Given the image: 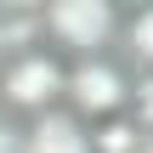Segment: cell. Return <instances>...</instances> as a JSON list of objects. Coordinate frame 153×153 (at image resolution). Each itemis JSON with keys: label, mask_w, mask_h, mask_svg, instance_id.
Here are the masks:
<instances>
[{"label": "cell", "mask_w": 153, "mask_h": 153, "mask_svg": "<svg viewBox=\"0 0 153 153\" xmlns=\"http://www.w3.org/2000/svg\"><path fill=\"white\" fill-rule=\"evenodd\" d=\"M23 153H91V125H79L68 108H45L23 125Z\"/></svg>", "instance_id": "cell-4"}, {"label": "cell", "mask_w": 153, "mask_h": 153, "mask_svg": "<svg viewBox=\"0 0 153 153\" xmlns=\"http://www.w3.org/2000/svg\"><path fill=\"white\" fill-rule=\"evenodd\" d=\"M119 6H108V0H51V6H40V40H45V51H68L74 62H85V57H102L114 40H119Z\"/></svg>", "instance_id": "cell-1"}, {"label": "cell", "mask_w": 153, "mask_h": 153, "mask_svg": "<svg viewBox=\"0 0 153 153\" xmlns=\"http://www.w3.org/2000/svg\"><path fill=\"white\" fill-rule=\"evenodd\" d=\"M0 68H6V51H0Z\"/></svg>", "instance_id": "cell-11"}, {"label": "cell", "mask_w": 153, "mask_h": 153, "mask_svg": "<svg viewBox=\"0 0 153 153\" xmlns=\"http://www.w3.org/2000/svg\"><path fill=\"white\" fill-rule=\"evenodd\" d=\"M62 97H68V114H74L79 125L125 119V102H131V74H125L114 57H85V62H68Z\"/></svg>", "instance_id": "cell-2"}, {"label": "cell", "mask_w": 153, "mask_h": 153, "mask_svg": "<svg viewBox=\"0 0 153 153\" xmlns=\"http://www.w3.org/2000/svg\"><path fill=\"white\" fill-rule=\"evenodd\" d=\"M142 142V131L131 125V119H102V125H91V153H136Z\"/></svg>", "instance_id": "cell-7"}, {"label": "cell", "mask_w": 153, "mask_h": 153, "mask_svg": "<svg viewBox=\"0 0 153 153\" xmlns=\"http://www.w3.org/2000/svg\"><path fill=\"white\" fill-rule=\"evenodd\" d=\"M62 79H68V62L57 57V51H23V57H6V68H0V108L17 119V114H45V108H57V97H62Z\"/></svg>", "instance_id": "cell-3"}, {"label": "cell", "mask_w": 153, "mask_h": 153, "mask_svg": "<svg viewBox=\"0 0 153 153\" xmlns=\"http://www.w3.org/2000/svg\"><path fill=\"white\" fill-rule=\"evenodd\" d=\"M119 45L131 51V62H136L142 74H153V0L148 6H131V11L119 17Z\"/></svg>", "instance_id": "cell-6"}, {"label": "cell", "mask_w": 153, "mask_h": 153, "mask_svg": "<svg viewBox=\"0 0 153 153\" xmlns=\"http://www.w3.org/2000/svg\"><path fill=\"white\" fill-rule=\"evenodd\" d=\"M136 153H153V131H142V142H136Z\"/></svg>", "instance_id": "cell-10"}, {"label": "cell", "mask_w": 153, "mask_h": 153, "mask_svg": "<svg viewBox=\"0 0 153 153\" xmlns=\"http://www.w3.org/2000/svg\"><path fill=\"white\" fill-rule=\"evenodd\" d=\"M125 119L136 131H153V74H136L131 79V102H125Z\"/></svg>", "instance_id": "cell-8"}, {"label": "cell", "mask_w": 153, "mask_h": 153, "mask_svg": "<svg viewBox=\"0 0 153 153\" xmlns=\"http://www.w3.org/2000/svg\"><path fill=\"white\" fill-rule=\"evenodd\" d=\"M0 153H23V125L0 108Z\"/></svg>", "instance_id": "cell-9"}, {"label": "cell", "mask_w": 153, "mask_h": 153, "mask_svg": "<svg viewBox=\"0 0 153 153\" xmlns=\"http://www.w3.org/2000/svg\"><path fill=\"white\" fill-rule=\"evenodd\" d=\"M40 6H0V51L6 57H23V51H40Z\"/></svg>", "instance_id": "cell-5"}]
</instances>
